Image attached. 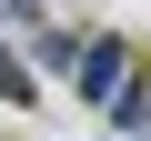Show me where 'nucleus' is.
<instances>
[{"mask_svg": "<svg viewBox=\"0 0 151 141\" xmlns=\"http://www.w3.org/2000/svg\"><path fill=\"white\" fill-rule=\"evenodd\" d=\"M70 91H81L91 111H111L121 91H141V50H131L121 30H101V40H81V60H70Z\"/></svg>", "mask_w": 151, "mask_h": 141, "instance_id": "obj_1", "label": "nucleus"}, {"mask_svg": "<svg viewBox=\"0 0 151 141\" xmlns=\"http://www.w3.org/2000/svg\"><path fill=\"white\" fill-rule=\"evenodd\" d=\"M20 60H30V70H40V81H70V60H81V40H70V30H50V20H40V30H30V50H20Z\"/></svg>", "mask_w": 151, "mask_h": 141, "instance_id": "obj_2", "label": "nucleus"}, {"mask_svg": "<svg viewBox=\"0 0 151 141\" xmlns=\"http://www.w3.org/2000/svg\"><path fill=\"white\" fill-rule=\"evenodd\" d=\"M0 101L10 111H40V70L20 60V40H0Z\"/></svg>", "mask_w": 151, "mask_h": 141, "instance_id": "obj_3", "label": "nucleus"}, {"mask_svg": "<svg viewBox=\"0 0 151 141\" xmlns=\"http://www.w3.org/2000/svg\"><path fill=\"white\" fill-rule=\"evenodd\" d=\"M0 20L10 30H40V0H0Z\"/></svg>", "mask_w": 151, "mask_h": 141, "instance_id": "obj_4", "label": "nucleus"}]
</instances>
